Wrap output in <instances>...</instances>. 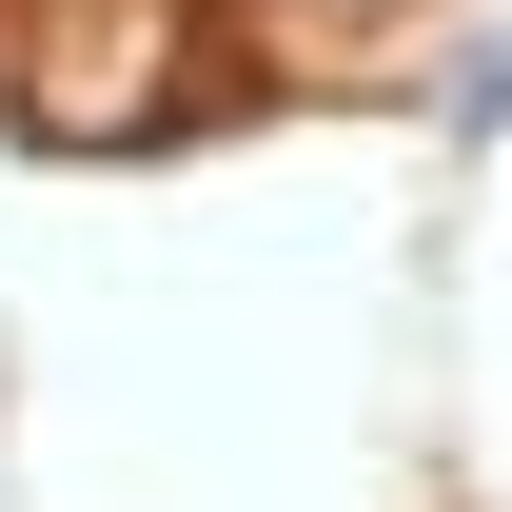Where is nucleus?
I'll use <instances>...</instances> for the list:
<instances>
[{"label": "nucleus", "mask_w": 512, "mask_h": 512, "mask_svg": "<svg viewBox=\"0 0 512 512\" xmlns=\"http://www.w3.org/2000/svg\"><path fill=\"white\" fill-rule=\"evenodd\" d=\"M178 79H197L178 0H0V99L40 138H138L178 119Z\"/></svg>", "instance_id": "nucleus-1"}, {"label": "nucleus", "mask_w": 512, "mask_h": 512, "mask_svg": "<svg viewBox=\"0 0 512 512\" xmlns=\"http://www.w3.org/2000/svg\"><path fill=\"white\" fill-rule=\"evenodd\" d=\"M316 20H394V0H316Z\"/></svg>", "instance_id": "nucleus-2"}]
</instances>
